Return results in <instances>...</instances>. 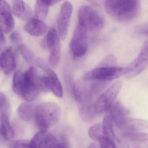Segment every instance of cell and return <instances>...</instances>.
I'll use <instances>...</instances> for the list:
<instances>
[{"label": "cell", "mask_w": 148, "mask_h": 148, "mask_svg": "<svg viewBox=\"0 0 148 148\" xmlns=\"http://www.w3.org/2000/svg\"><path fill=\"white\" fill-rule=\"evenodd\" d=\"M12 87L15 93L29 102L36 99L42 90L45 89L42 77L38 75L37 70L34 67L25 73L21 71L15 72Z\"/></svg>", "instance_id": "1"}, {"label": "cell", "mask_w": 148, "mask_h": 148, "mask_svg": "<svg viewBox=\"0 0 148 148\" xmlns=\"http://www.w3.org/2000/svg\"><path fill=\"white\" fill-rule=\"evenodd\" d=\"M106 13L116 20L128 22L136 18L140 12L137 0H108L104 3Z\"/></svg>", "instance_id": "2"}, {"label": "cell", "mask_w": 148, "mask_h": 148, "mask_svg": "<svg viewBox=\"0 0 148 148\" xmlns=\"http://www.w3.org/2000/svg\"><path fill=\"white\" fill-rule=\"evenodd\" d=\"M60 115L59 106L53 102H44L36 106L34 117L40 131L45 132L50 126L56 123Z\"/></svg>", "instance_id": "3"}, {"label": "cell", "mask_w": 148, "mask_h": 148, "mask_svg": "<svg viewBox=\"0 0 148 148\" xmlns=\"http://www.w3.org/2000/svg\"><path fill=\"white\" fill-rule=\"evenodd\" d=\"M78 17V25L87 31H99L105 23L103 14L97 6H82L79 10Z\"/></svg>", "instance_id": "4"}, {"label": "cell", "mask_w": 148, "mask_h": 148, "mask_svg": "<svg viewBox=\"0 0 148 148\" xmlns=\"http://www.w3.org/2000/svg\"><path fill=\"white\" fill-rule=\"evenodd\" d=\"M129 72L128 67L101 66L86 73L84 79L86 80L109 81L116 79Z\"/></svg>", "instance_id": "5"}, {"label": "cell", "mask_w": 148, "mask_h": 148, "mask_svg": "<svg viewBox=\"0 0 148 148\" xmlns=\"http://www.w3.org/2000/svg\"><path fill=\"white\" fill-rule=\"evenodd\" d=\"M122 84L121 81L116 82L98 97L94 104L97 115L106 113L110 109L120 92Z\"/></svg>", "instance_id": "6"}, {"label": "cell", "mask_w": 148, "mask_h": 148, "mask_svg": "<svg viewBox=\"0 0 148 148\" xmlns=\"http://www.w3.org/2000/svg\"><path fill=\"white\" fill-rule=\"evenodd\" d=\"M86 30L78 25L70 44V51L76 58L83 57L87 50V34Z\"/></svg>", "instance_id": "7"}, {"label": "cell", "mask_w": 148, "mask_h": 148, "mask_svg": "<svg viewBox=\"0 0 148 148\" xmlns=\"http://www.w3.org/2000/svg\"><path fill=\"white\" fill-rule=\"evenodd\" d=\"M59 37L56 29L52 27L48 31L46 38V46L50 52L49 63L52 66H57L60 61L61 46Z\"/></svg>", "instance_id": "8"}, {"label": "cell", "mask_w": 148, "mask_h": 148, "mask_svg": "<svg viewBox=\"0 0 148 148\" xmlns=\"http://www.w3.org/2000/svg\"><path fill=\"white\" fill-rule=\"evenodd\" d=\"M72 10V5L69 1H64L61 5L58 18V27L59 35L62 40H64L67 36Z\"/></svg>", "instance_id": "9"}, {"label": "cell", "mask_w": 148, "mask_h": 148, "mask_svg": "<svg viewBox=\"0 0 148 148\" xmlns=\"http://www.w3.org/2000/svg\"><path fill=\"white\" fill-rule=\"evenodd\" d=\"M45 71V75L41 77L45 90L51 91L58 97H62L63 88L57 74L49 67Z\"/></svg>", "instance_id": "10"}, {"label": "cell", "mask_w": 148, "mask_h": 148, "mask_svg": "<svg viewBox=\"0 0 148 148\" xmlns=\"http://www.w3.org/2000/svg\"><path fill=\"white\" fill-rule=\"evenodd\" d=\"M14 25V20L12 15L10 5L5 1H1L0 4L1 32L9 34L13 30Z\"/></svg>", "instance_id": "11"}, {"label": "cell", "mask_w": 148, "mask_h": 148, "mask_svg": "<svg viewBox=\"0 0 148 148\" xmlns=\"http://www.w3.org/2000/svg\"><path fill=\"white\" fill-rule=\"evenodd\" d=\"M80 116L83 120L90 123L92 122L97 115L92 99H84L77 101Z\"/></svg>", "instance_id": "12"}, {"label": "cell", "mask_w": 148, "mask_h": 148, "mask_svg": "<svg viewBox=\"0 0 148 148\" xmlns=\"http://www.w3.org/2000/svg\"><path fill=\"white\" fill-rule=\"evenodd\" d=\"M148 66V55L140 52L138 57L127 66L129 72L125 75L127 78L135 77L144 71Z\"/></svg>", "instance_id": "13"}, {"label": "cell", "mask_w": 148, "mask_h": 148, "mask_svg": "<svg viewBox=\"0 0 148 148\" xmlns=\"http://www.w3.org/2000/svg\"><path fill=\"white\" fill-rule=\"evenodd\" d=\"M0 64L1 70L5 75H9L15 70L16 61L12 47H8L1 53Z\"/></svg>", "instance_id": "14"}, {"label": "cell", "mask_w": 148, "mask_h": 148, "mask_svg": "<svg viewBox=\"0 0 148 148\" xmlns=\"http://www.w3.org/2000/svg\"><path fill=\"white\" fill-rule=\"evenodd\" d=\"M109 111L111 114L115 125L120 129L124 121L127 117L129 111L119 102L114 103Z\"/></svg>", "instance_id": "15"}, {"label": "cell", "mask_w": 148, "mask_h": 148, "mask_svg": "<svg viewBox=\"0 0 148 148\" xmlns=\"http://www.w3.org/2000/svg\"><path fill=\"white\" fill-rule=\"evenodd\" d=\"M47 26L45 22L37 18H31L24 27L25 31L32 36L39 37L47 30Z\"/></svg>", "instance_id": "16"}, {"label": "cell", "mask_w": 148, "mask_h": 148, "mask_svg": "<svg viewBox=\"0 0 148 148\" xmlns=\"http://www.w3.org/2000/svg\"><path fill=\"white\" fill-rule=\"evenodd\" d=\"M13 12L17 18L22 20L29 19L32 15V10L23 1H14L13 2Z\"/></svg>", "instance_id": "17"}, {"label": "cell", "mask_w": 148, "mask_h": 148, "mask_svg": "<svg viewBox=\"0 0 148 148\" xmlns=\"http://www.w3.org/2000/svg\"><path fill=\"white\" fill-rule=\"evenodd\" d=\"M120 129L123 130H143L148 129V121L140 119L127 117Z\"/></svg>", "instance_id": "18"}, {"label": "cell", "mask_w": 148, "mask_h": 148, "mask_svg": "<svg viewBox=\"0 0 148 148\" xmlns=\"http://www.w3.org/2000/svg\"><path fill=\"white\" fill-rule=\"evenodd\" d=\"M1 133L3 138L7 141H11L14 137L13 129L9 121L8 115L1 114Z\"/></svg>", "instance_id": "19"}, {"label": "cell", "mask_w": 148, "mask_h": 148, "mask_svg": "<svg viewBox=\"0 0 148 148\" xmlns=\"http://www.w3.org/2000/svg\"><path fill=\"white\" fill-rule=\"evenodd\" d=\"M36 106L31 102L22 103L18 108V115L23 120L29 121L34 116Z\"/></svg>", "instance_id": "20"}, {"label": "cell", "mask_w": 148, "mask_h": 148, "mask_svg": "<svg viewBox=\"0 0 148 148\" xmlns=\"http://www.w3.org/2000/svg\"><path fill=\"white\" fill-rule=\"evenodd\" d=\"M113 122L111 114L108 111L105 113L103 119L102 124L103 134L104 136L113 140L115 138V135L113 130Z\"/></svg>", "instance_id": "21"}, {"label": "cell", "mask_w": 148, "mask_h": 148, "mask_svg": "<svg viewBox=\"0 0 148 148\" xmlns=\"http://www.w3.org/2000/svg\"><path fill=\"white\" fill-rule=\"evenodd\" d=\"M123 136L126 138L135 142H142L148 141V133L136 131L123 130Z\"/></svg>", "instance_id": "22"}, {"label": "cell", "mask_w": 148, "mask_h": 148, "mask_svg": "<svg viewBox=\"0 0 148 148\" xmlns=\"http://www.w3.org/2000/svg\"><path fill=\"white\" fill-rule=\"evenodd\" d=\"M48 6L43 1H36L35 6L36 18L41 21L45 20L48 15Z\"/></svg>", "instance_id": "23"}, {"label": "cell", "mask_w": 148, "mask_h": 148, "mask_svg": "<svg viewBox=\"0 0 148 148\" xmlns=\"http://www.w3.org/2000/svg\"><path fill=\"white\" fill-rule=\"evenodd\" d=\"M45 132L40 131L36 133L30 141L29 148H45Z\"/></svg>", "instance_id": "24"}, {"label": "cell", "mask_w": 148, "mask_h": 148, "mask_svg": "<svg viewBox=\"0 0 148 148\" xmlns=\"http://www.w3.org/2000/svg\"><path fill=\"white\" fill-rule=\"evenodd\" d=\"M103 128L101 124H96L92 126L88 130V135L93 140L99 141V139L103 136Z\"/></svg>", "instance_id": "25"}, {"label": "cell", "mask_w": 148, "mask_h": 148, "mask_svg": "<svg viewBox=\"0 0 148 148\" xmlns=\"http://www.w3.org/2000/svg\"><path fill=\"white\" fill-rule=\"evenodd\" d=\"M18 49L26 61L27 63H32L34 59V53L32 50L28 48L26 45H19Z\"/></svg>", "instance_id": "26"}, {"label": "cell", "mask_w": 148, "mask_h": 148, "mask_svg": "<svg viewBox=\"0 0 148 148\" xmlns=\"http://www.w3.org/2000/svg\"><path fill=\"white\" fill-rule=\"evenodd\" d=\"M59 141L53 134H47L45 138V148H58Z\"/></svg>", "instance_id": "27"}, {"label": "cell", "mask_w": 148, "mask_h": 148, "mask_svg": "<svg viewBox=\"0 0 148 148\" xmlns=\"http://www.w3.org/2000/svg\"><path fill=\"white\" fill-rule=\"evenodd\" d=\"M0 110L1 113L8 115L10 110V104L6 96L4 93L0 94Z\"/></svg>", "instance_id": "28"}, {"label": "cell", "mask_w": 148, "mask_h": 148, "mask_svg": "<svg viewBox=\"0 0 148 148\" xmlns=\"http://www.w3.org/2000/svg\"><path fill=\"white\" fill-rule=\"evenodd\" d=\"M101 148H118L112 139L103 136L99 140Z\"/></svg>", "instance_id": "29"}, {"label": "cell", "mask_w": 148, "mask_h": 148, "mask_svg": "<svg viewBox=\"0 0 148 148\" xmlns=\"http://www.w3.org/2000/svg\"><path fill=\"white\" fill-rule=\"evenodd\" d=\"M30 141L18 140L13 141L9 145V148H29Z\"/></svg>", "instance_id": "30"}, {"label": "cell", "mask_w": 148, "mask_h": 148, "mask_svg": "<svg viewBox=\"0 0 148 148\" xmlns=\"http://www.w3.org/2000/svg\"><path fill=\"white\" fill-rule=\"evenodd\" d=\"M10 40L14 44H18L22 41V38L21 34L18 32H14L10 35Z\"/></svg>", "instance_id": "31"}, {"label": "cell", "mask_w": 148, "mask_h": 148, "mask_svg": "<svg viewBox=\"0 0 148 148\" xmlns=\"http://www.w3.org/2000/svg\"><path fill=\"white\" fill-rule=\"evenodd\" d=\"M116 63V58L113 55H110L106 57L103 63L102 66H111L114 63Z\"/></svg>", "instance_id": "32"}, {"label": "cell", "mask_w": 148, "mask_h": 148, "mask_svg": "<svg viewBox=\"0 0 148 148\" xmlns=\"http://www.w3.org/2000/svg\"><path fill=\"white\" fill-rule=\"evenodd\" d=\"M35 62H36V64L38 66H39L40 68H41L44 71L49 67L47 64L45 62V60L42 59H38L36 60Z\"/></svg>", "instance_id": "33"}, {"label": "cell", "mask_w": 148, "mask_h": 148, "mask_svg": "<svg viewBox=\"0 0 148 148\" xmlns=\"http://www.w3.org/2000/svg\"><path fill=\"white\" fill-rule=\"evenodd\" d=\"M6 43L5 38L4 34V33L1 32V40H0V47L1 50L2 51V48L4 47V45Z\"/></svg>", "instance_id": "34"}, {"label": "cell", "mask_w": 148, "mask_h": 148, "mask_svg": "<svg viewBox=\"0 0 148 148\" xmlns=\"http://www.w3.org/2000/svg\"><path fill=\"white\" fill-rule=\"evenodd\" d=\"M117 141L121 148H130V146L127 145V144H126L125 142H124L120 138H117Z\"/></svg>", "instance_id": "35"}, {"label": "cell", "mask_w": 148, "mask_h": 148, "mask_svg": "<svg viewBox=\"0 0 148 148\" xmlns=\"http://www.w3.org/2000/svg\"><path fill=\"white\" fill-rule=\"evenodd\" d=\"M48 6H49L53 5H55L57 4L58 2H60V1H58V0H54V1H43Z\"/></svg>", "instance_id": "36"}, {"label": "cell", "mask_w": 148, "mask_h": 148, "mask_svg": "<svg viewBox=\"0 0 148 148\" xmlns=\"http://www.w3.org/2000/svg\"><path fill=\"white\" fill-rule=\"evenodd\" d=\"M88 148H99V147L97 143H93L90 145Z\"/></svg>", "instance_id": "37"}, {"label": "cell", "mask_w": 148, "mask_h": 148, "mask_svg": "<svg viewBox=\"0 0 148 148\" xmlns=\"http://www.w3.org/2000/svg\"><path fill=\"white\" fill-rule=\"evenodd\" d=\"M134 148H141V147H140V146H136V147H134Z\"/></svg>", "instance_id": "38"}]
</instances>
